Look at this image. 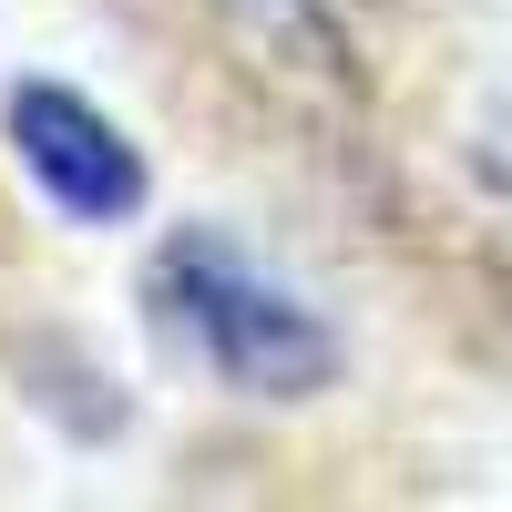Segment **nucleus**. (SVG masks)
<instances>
[{
    "mask_svg": "<svg viewBox=\"0 0 512 512\" xmlns=\"http://www.w3.org/2000/svg\"><path fill=\"white\" fill-rule=\"evenodd\" d=\"M144 297H154V318L246 400H318L338 379V359H349L338 328L277 267H256L226 226H175L154 246Z\"/></svg>",
    "mask_w": 512,
    "mask_h": 512,
    "instance_id": "f257e3e1",
    "label": "nucleus"
},
{
    "mask_svg": "<svg viewBox=\"0 0 512 512\" xmlns=\"http://www.w3.org/2000/svg\"><path fill=\"white\" fill-rule=\"evenodd\" d=\"M0 144H11L21 185L52 205L62 226H93V236L103 226H134L144 195H154L134 134H123L93 93H72V82H11V103H0Z\"/></svg>",
    "mask_w": 512,
    "mask_h": 512,
    "instance_id": "f03ea898",
    "label": "nucleus"
},
{
    "mask_svg": "<svg viewBox=\"0 0 512 512\" xmlns=\"http://www.w3.org/2000/svg\"><path fill=\"white\" fill-rule=\"evenodd\" d=\"M236 41L267 72H297V82H328V93H349L359 82V52H349V21H338V0H205Z\"/></svg>",
    "mask_w": 512,
    "mask_h": 512,
    "instance_id": "7ed1b4c3",
    "label": "nucleus"
}]
</instances>
